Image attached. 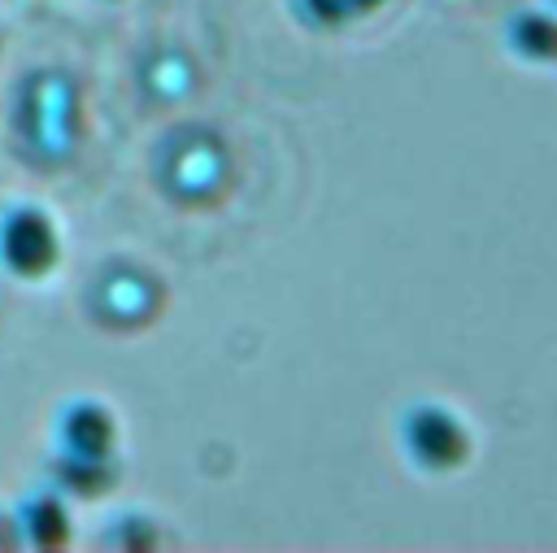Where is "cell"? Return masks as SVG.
<instances>
[]
</instances>
